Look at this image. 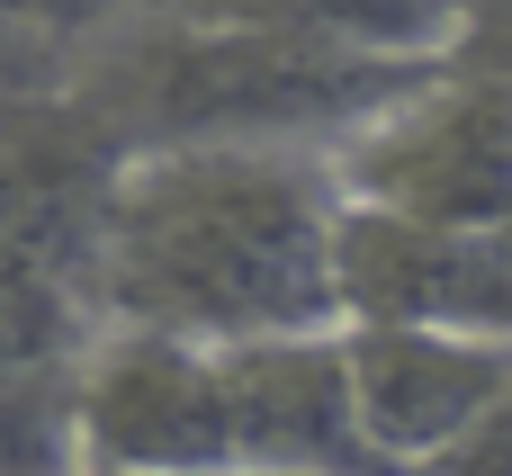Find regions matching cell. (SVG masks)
<instances>
[{"mask_svg": "<svg viewBox=\"0 0 512 476\" xmlns=\"http://www.w3.org/2000/svg\"><path fill=\"white\" fill-rule=\"evenodd\" d=\"M333 243H342L333 153L162 135L108 162L81 252V306L90 324H153L189 342L342 324Z\"/></svg>", "mask_w": 512, "mask_h": 476, "instance_id": "1", "label": "cell"}, {"mask_svg": "<svg viewBox=\"0 0 512 476\" xmlns=\"http://www.w3.org/2000/svg\"><path fill=\"white\" fill-rule=\"evenodd\" d=\"M423 72L432 63L342 54V45H306V36H270V27H225V18L162 9L81 108L108 126L117 153L126 144H162V135H243V144L333 153L387 99H405Z\"/></svg>", "mask_w": 512, "mask_h": 476, "instance_id": "2", "label": "cell"}, {"mask_svg": "<svg viewBox=\"0 0 512 476\" xmlns=\"http://www.w3.org/2000/svg\"><path fill=\"white\" fill-rule=\"evenodd\" d=\"M333 180L360 207H396V216H432V225H504L512 72L432 63L405 99H387L360 135L333 144Z\"/></svg>", "mask_w": 512, "mask_h": 476, "instance_id": "3", "label": "cell"}, {"mask_svg": "<svg viewBox=\"0 0 512 476\" xmlns=\"http://www.w3.org/2000/svg\"><path fill=\"white\" fill-rule=\"evenodd\" d=\"M72 468H234L216 342L90 324L72 369Z\"/></svg>", "mask_w": 512, "mask_h": 476, "instance_id": "4", "label": "cell"}, {"mask_svg": "<svg viewBox=\"0 0 512 476\" xmlns=\"http://www.w3.org/2000/svg\"><path fill=\"white\" fill-rule=\"evenodd\" d=\"M333 288L342 324H450L512 342V243L495 225H432L342 198Z\"/></svg>", "mask_w": 512, "mask_h": 476, "instance_id": "5", "label": "cell"}, {"mask_svg": "<svg viewBox=\"0 0 512 476\" xmlns=\"http://www.w3.org/2000/svg\"><path fill=\"white\" fill-rule=\"evenodd\" d=\"M342 369L378 468H450L468 423L504 396L512 342L450 324H342Z\"/></svg>", "mask_w": 512, "mask_h": 476, "instance_id": "6", "label": "cell"}, {"mask_svg": "<svg viewBox=\"0 0 512 476\" xmlns=\"http://www.w3.org/2000/svg\"><path fill=\"white\" fill-rule=\"evenodd\" d=\"M216 378H225L234 468H378L351 414L342 324L216 342Z\"/></svg>", "mask_w": 512, "mask_h": 476, "instance_id": "7", "label": "cell"}, {"mask_svg": "<svg viewBox=\"0 0 512 476\" xmlns=\"http://www.w3.org/2000/svg\"><path fill=\"white\" fill-rule=\"evenodd\" d=\"M171 9L342 45V54H396V63H450V36H459V0H171Z\"/></svg>", "mask_w": 512, "mask_h": 476, "instance_id": "8", "label": "cell"}, {"mask_svg": "<svg viewBox=\"0 0 512 476\" xmlns=\"http://www.w3.org/2000/svg\"><path fill=\"white\" fill-rule=\"evenodd\" d=\"M117 18H126V0H0V27H18V36L54 45V54H72V45L108 36Z\"/></svg>", "mask_w": 512, "mask_h": 476, "instance_id": "9", "label": "cell"}, {"mask_svg": "<svg viewBox=\"0 0 512 476\" xmlns=\"http://www.w3.org/2000/svg\"><path fill=\"white\" fill-rule=\"evenodd\" d=\"M450 63H468V72H512V0H459Z\"/></svg>", "mask_w": 512, "mask_h": 476, "instance_id": "10", "label": "cell"}, {"mask_svg": "<svg viewBox=\"0 0 512 476\" xmlns=\"http://www.w3.org/2000/svg\"><path fill=\"white\" fill-rule=\"evenodd\" d=\"M450 468H504L512 476V378H504V396L468 423V441L450 450Z\"/></svg>", "mask_w": 512, "mask_h": 476, "instance_id": "11", "label": "cell"}, {"mask_svg": "<svg viewBox=\"0 0 512 476\" xmlns=\"http://www.w3.org/2000/svg\"><path fill=\"white\" fill-rule=\"evenodd\" d=\"M495 234H504V243H512V216H504V225H495Z\"/></svg>", "mask_w": 512, "mask_h": 476, "instance_id": "12", "label": "cell"}]
</instances>
